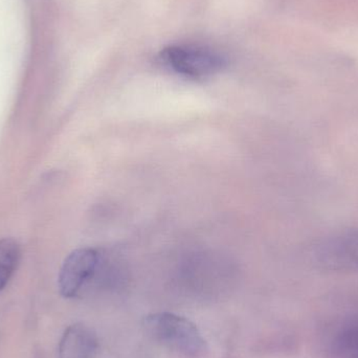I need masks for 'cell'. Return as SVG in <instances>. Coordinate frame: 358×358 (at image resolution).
Masks as SVG:
<instances>
[{
    "instance_id": "cell-4",
    "label": "cell",
    "mask_w": 358,
    "mask_h": 358,
    "mask_svg": "<svg viewBox=\"0 0 358 358\" xmlns=\"http://www.w3.org/2000/svg\"><path fill=\"white\" fill-rule=\"evenodd\" d=\"M317 262L336 271H358V229L324 242L315 252Z\"/></svg>"
},
{
    "instance_id": "cell-2",
    "label": "cell",
    "mask_w": 358,
    "mask_h": 358,
    "mask_svg": "<svg viewBox=\"0 0 358 358\" xmlns=\"http://www.w3.org/2000/svg\"><path fill=\"white\" fill-rule=\"evenodd\" d=\"M162 61L178 75L193 79L210 77L224 67V59L204 48L172 45L162 52Z\"/></svg>"
},
{
    "instance_id": "cell-6",
    "label": "cell",
    "mask_w": 358,
    "mask_h": 358,
    "mask_svg": "<svg viewBox=\"0 0 358 358\" xmlns=\"http://www.w3.org/2000/svg\"><path fill=\"white\" fill-rule=\"evenodd\" d=\"M20 259V246L13 239L0 240V292L8 285Z\"/></svg>"
},
{
    "instance_id": "cell-1",
    "label": "cell",
    "mask_w": 358,
    "mask_h": 358,
    "mask_svg": "<svg viewBox=\"0 0 358 358\" xmlns=\"http://www.w3.org/2000/svg\"><path fill=\"white\" fill-rule=\"evenodd\" d=\"M144 329L149 338L185 358H208V342L197 326L176 313H150L145 317Z\"/></svg>"
},
{
    "instance_id": "cell-5",
    "label": "cell",
    "mask_w": 358,
    "mask_h": 358,
    "mask_svg": "<svg viewBox=\"0 0 358 358\" xmlns=\"http://www.w3.org/2000/svg\"><path fill=\"white\" fill-rule=\"evenodd\" d=\"M99 342L96 334L85 324L69 326L58 347V358H96Z\"/></svg>"
},
{
    "instance_id": "cell-7",
    "label": "cell",
    "mask_w": 358,
    "mask_h": 358,
    "mask_svg": "<svg viewBox=\"0 0 358 358\" xmlns=\"http://www.w3.org/2000/svg\"><path fill=\"white\" fill-rule=\"evenodd\" d=\"M338 358H358V328L343 334L336 345Z\"/></svg>"
},
{
    "instance_id": "cell-3",
    "label": "cell",
    "mask_w": 358,
    "mask_h": 358,
    "mask_svg": "<svg viewBox=\"0 0 358 358\" xmlns=\"http://www.w3.org/2000/svg\"><path fill=\"white\" fill-rule=\"evenodd\" d=\"M100 261L98 250L78 248L67 256L59 273L58 286L61 296L73 299L96 273Z\"/></svg>"
}]
</instances>
